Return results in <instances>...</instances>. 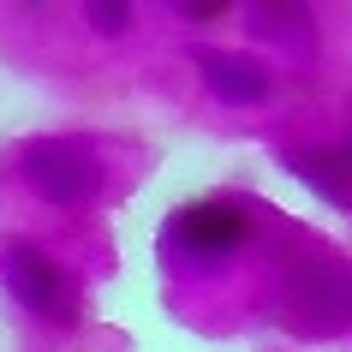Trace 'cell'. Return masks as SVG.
Instances as JSON below:
<instances>
[{"label": "cell", "instance_id": "obj_1", "mask_svg": "<svg viewBox=\"0 0 352 352\" xmlns=\"http://www.w3.org/2000/svg\"><path fill=\"white\" fill-rule=\"evenodd\" d=\"M19 173H24V186L36 191V197H48L60 209H78V204H90L96 191H102V162L78 138H42V144H30Z\"/></svg>", "mask_w": 352, "mask_h": 352}, {"label": "cell", "instance_id": "obj_3", "mask_svg": "<svg viewBox=\"0 0 352 352\" xmlns=\"http://www.w3.org/2000/svg\"><path fill=\"white\" fill-rule=\"evenodd\" d=\"M245 233H251V215L239 204H221V197L186 204V209H173V221H167V245H186L191 257H221V251L245 245Z\"/></svg>", "mask_w": 352, "mask_h": 352}, {"label": "cell", "instance_id": "obj_5", "mask_svg": "<svg viewBox=\"0 0 352 352\" xmlns=\"http://www.w3.org/2000/svg\"><path fill=\"white\" fill-rule=\"evenodd\" d=\"M287 162H293L298 179H311L329 204L352 209V186H346V173H340V162H329V155H311V149H287Z\"/></svg>", "mask_w": 352, "mask_h": 352}, {"label": "cell", "instance_id": "obj_2", "mask_svg": "<svg viewBox=\"0 0 352 352\" xmlns=\"http://www.w3.org/2000/svg\"><path fill=\"white\" fill-rule=\"evenodd\" d=\"M0 275H6V287H12V298H19L24 311L54 316V322H66V316H72V287H66L60 263L48 257L42 245L6 239V245H0Z\"/></svg>", "mask_w": 352, "mask_h": 352}, {"label": "cell", "instance_id": "obj_4", "mask_svg": "<svg viewBox=\"0 0 352 352\" xmlns=\"http://www.w3.org/2000/svg\"><path fill=\"white\" fill-rule=\"evenodd\" d=\"M197 66H204V84L221 96V102H233V108H257V102H269V90H275L269 66L251 60V54H215V48H204Z\"/></svg>", "mask_w": 352, "mask_h": 352}, {"label": "cell", "instance_id": "obj_6", "mask_svg": "<svg viewBox=\"0 0 352 352\" xmlns=\"http://www.w3.org/2000/svg\"><path fill=\"white\" fill-rule=\"evenodd\" d=\"M84 19H90L102 36H120V30L131 24V6H102V0H96V6H84Z\"/></svg>", "mask_w": 352, "mask_h": 352}, {"label": "cell", "instance_id": "obj_7", "mask_svg": "<svg viewBox=\"0 0 352 352\" xmlns=\"http://www.w3.org/2000/svg\"><path fill=\"white\" fill-rule=\"evenodd\" d=\"M179 19L209 24V19H227V6H221V0H191V6H179Z\"/></svg>", "mask_w": 352, "mask_h": 352}, {"label": "cell", "instance_id": "obj_8", "mask_svg": "<svg viewBox=\"0 0 352 352\" xmlns=\"http://www.w3.org/2000/svg\"><path fill=\"white\" fill-rule=\"evenodd\" d=\"M346 167H352V144H346Z\"/></svg>", "mask_w": 352, "mask_h": 352}]
</instances>
